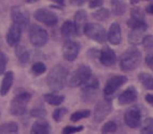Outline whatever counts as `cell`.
Listing matches in <instances>:
<instances>
[{"instance_id": "obj_1", "label": "cell", "mask_w": 153, "mask_h": 134, "mask_svg": "<svg viewBox=\"0 0 153 134\" xmlns=\"http://www.w3.org/2000/svg\"><path fill=\"white\" fill-rule=\"evenodd\" d=\"M69 76V70L63 65H55L47 77V83L50 89L55 91L62 90L67 85V79Z\"/></svg>"}, {"instance_id": "obj_2", "label": "cell", "mask_w": 153, "mask_h": 134, "mask_svg": "<svg viewBox=\"0 0 153 134\" xmlns=\"http://www.w3.org/2000/svg\"><path fill=\"white\" fill-rule=\"evenodd\" d=\"M140 60H141V53L139 50L135 47L129 48L125 50L121 55L120 68L126 73L134 70L140 64Z\"/></svg>"}, {"instance_id": "obj_3", "label": "cell", "mask_w": 153, "mask_h": 134, "mask_svg": "<svg viewBox=\"0 0 153 134\" xmlns=\"http://www.w3.org/2000/svg\"><path fill=\"white\" fill-rule=\"evenodd\" d=\"M92 75V69L90 66L80 65L76 70H74L68 76L67 85L71 88L81 87Z\"/></svg>"}, {"instance_id": "obj_4", "label": "cell", "mask_w": 153, "mask_h": 134, "mask_svg": "<svg viewBox=\"0 0 153 134\" xmlns=\"http://www.w3.org/2000/svg\"><path fill=\"white\" fill-rule=\"evenodd\" d=\"M31 100V94L28 92L17 94L11 102L10 112L13 116H23L27 112V105Z\"/></svg>"}, {"instance_id": "obj_5", "label": "cell", "mask_w": 153, "mask_h": 134, "mask_svg": "<svg viewBox=\"0 0 153 134\" xmlns=\"http://www.w3.org/2000/svg\"><path fill=\"white\" fill-rule=\"evenodd\" d=\"M30 43L36 48H41L45 46L49 40V34L44 28L39 25H31L28 29Z\"/></svg>"}, {"instance_id": "obj_6", "label": "cell", "mask_w": 153, "mask_h": 134, "mask_svg": "<svg viewBox=\"0 0 153 134\" xmlns=\"http://www.w3.org/2000/svg\"><path fill=\"white\" fill-rule=\"evenodd\" d=\"M88 38L98 42V43H104L107 40V31L101 25L96 24V23H88L85 25L84 33Z\"/></svg>"}, {"instance_id": "obj_7", "label": "cell", "mask_w": 153, "mask_h": 134, "mask_svg": "<svg viewBox=\"0 0 153 134\" xmlns=\"http://www.w3.org/2000/svg\"><path fill=\"white\" fill-rule=\"evenodd\" d=\"M81 87H82V93L84 101H92L95 97V93H97V91L99 89V81L95 76L91 75L90 78Z\"/></svg>"}, {"instance_id": "obj_8", "label": "cell", "mask_w": 153, "mask_h": 134, "mask_svg": "<svg viewBox=\"0 0 153 134\" xmlns=\"http://www.w3.org/2000/svg\"><path fill=\"white\" fill-rule=\"evenodd\" d=\"M11 19L13 23L19 25L23 30L27 29V26L29 25V15L23 7L15 6L11 9Z\"/></svg>"}, {"instance_id": "obj_9", "label": "cell", "mask_w": 153, "mask_h": 134, "mask_svg": "<svg viewBox=\"0 0 153 134\" xmlns=\"http://www.w3.org/2000/svg\"><path fill=\"white\" fill-rule=\"evenodd\" d=\"M127 81V77L125 76H120V75H117V76H112L111 78L107 80L106 85L104 88V94L107 97H110L111 95L118 91V89L120 87L125 83Z\"/></svg>"}, {"instance_id": "obj_10", "label": "cell", "mask_w": 153, "mask_h": 134, "mask_svg": "<svg viewBox=\"0 0 153 134\" xmlns=\"http://www.w3.org/2000/svg\"><path fill=\"white\" fill-rule=\"evenodd\" d=\"M33 17L38 22L48 25V26H54L58 23L57 15L49 9H38L33 14Z\"/></svg>"}, {"instance_id": "obj_11", "label": "cell", "mask_w": 153, "mask_h": 134, "mask_svg": "<svg viewBox=\"0 0 153 134\" xmlns=\"http://www.w3.org/2000/svg\"><path fill=\"white\" fill-rule=\"evenodd\" d=\"M124 122L131 129L139 128L141 123V112L138 107L133 106L126 110L124 114Z\"/></svg>"}, {"instance_id": "obj_12", "label": "cell", "mask_w": 153, "mask_h": 134, "mask_svg": "<svg viewBox=\"0 0 153 134\" xmlns=\"http://www.w3.org/2000/svg\"><path fill=\"white\" fill-rule=\"evenodd\" d=\"M80 43L78 41H74L72 39L66 40L63 46V56L68 62H74L80 52Z\"/></svg>"}, {"instance_id": "obj_13", "label": "cell", "mask_w": 153, "mask_h": 134, "mask_svg": "<svg viewBox=\"0 0 153 134\" xmlns=\"http://www.w3.org/2000/svg\"><path fill=\"white\" fill-rule=\"evenodd\" d=\"M111 109L112 104L110 99L98 102L94 108V120H95V122H101L107 116L109 115Z\"/></svg>"}, {"instance_id": "obj_14", "label": "cell", "mask_w": 153, "mask_h": 134, "mask_svg": "<svg viewBox=\"0 0 153 134\" xmlns=\"http://www.w3.org/2000/svg\"><path fill=\"white\" fill-rule=\"evenodd\" d=\"M22 33H23V29L21 28L19 25L13 23L10 26L6 36L7 42H8V44L10 47H15V46L19 44V40H21V37H22Z\"/></svg>"}, {"instance_id": "obj_15", "label": "cell", "mask_w": 153, "mask_h": 134, "mask_svg": "<svg viewBox=\"0 0 153 134\" xmlns=\"http://www.w3.org/2000/svg\"><path fill=\"white\" fill-rule=\"evenodd\" d=\"M98 60L102 66L110 67V66L114 65L115 62H117V54H115V52L111 48L106 46V47H104L100 50Z\"/></svg>"}, {"instance_id": "obj_16", "label": "cell", "mask_w": 153, "mask_h": 134, "mask_svg": "<svg viewBox=\"0 0 153 134\" xmlns=\"http://www.w3.org/2000/svg\"><path fill=\"white\" fill-rule=\"evenodd\" d=\"M107 40L113 46H119L122 41V31L119 23L114 22L110 25V28L107 33Z\"/></svg>"}, {"instance_id": "obj_17", "label": "cell", "mask_w": 153, "mask_h": 134, "mask_svg": "<svg viewBox=\"0 0 153 134\" xmlns=\"http://www.w3.org/2000/svg\"><path fill=\"white\" fill-rule=\"evenodd\" d=\"M138 99V93H137L136 88L131 85L127 89L122 92V93L119 95V103L122 105L126 104H131V103H135Z\"/></svg>"}, {"instance_id": "obj_18", "label": "cell", "mask_w": 153, "mask_h": 134, "mask_svg": "<svg viewBox=\"0 0 153 134\" xmlns=\"http://www.w3.org/2000/svg\"><path fill=\"white\" fill-rule=\"evenodd\" d=\"M74 27L76 30V35L81 36L84 33L85 25L88 24V14L84 10H78L74 14Z\"/></svg>"}, {"instance_id": "obj_19", "label": "cell", "mask_w": 153, "mask_h": 134, "mask_svg": "<svg viewBox=\"0 0 153 134\" xmlns=\"http://www.w3.org/2000/svg\"><path fill=\"white\" fill-rule=\"evenodd\" d=\"M51 132V126L43 118H39L38 120L33 122L30 133L33 134H49Z\"/></svg>"}, {"instance_id": "obj_20", "label": "cell", "mask_w": 153, "mask_h": 134, "mask_svg": "<svg viewBox=\"0 0 153 134\" xmlns=\"http://www.w3.org/2000/svg\"><path fill=\"white\" fill-rule=\"evenodd\" d=\"M14 82V73L13 71H7L4 73L3 79L1 81V85H0V95L6 96L9 93V91L11 90L12 85Z\"/></svg>"}, {"instance_id": "obj_21", "label": "cell", "mask_w": 153, "mask_h": 134, "mask_svg": "<svg viewBox=\"0 0 153 134\" xmlns=\"http://www.w3.org/2000/svg\"><path fill=\"white\" fill-rule=\"evenodd\" d=\"M148 29V26H140V27H134L128 34V42L131 44H138L141 42L143 38V34Z\"/></svg>"}, {"instance_id": "obj_22", "label": "cell", "mask_w": 153, "mask_h": 134, "mask_svg": "<svg viewBox=\"0 0 153 134\" xmlns=\"http://www.w3.org/2000/svg\"><path fill=\"white\" fill-rule=\"evenodd\" d=\"M60 33L66 40L74 39V37L78 36L74 22H71V21H65L64 22V24L62 25V28H60Z\"/></svg>"}, {"instance_id": "obj_23", "label": "cell", "mask_w": 153, "mask_h": 134, "mask_svg": "<svg viewBox=\"0 0 153 134\" xmlns=\"http://www.w3.org/2000/svg\"><path fill=\"white\" fill-rule=\"evenodd\" d=\"M43 100L48 104L53 105V106H58L65 101V96L55 93H47L43 95Z\"/></svg>"}, {"instance_id": "obj_24", "label": "cell", "mask_w": 153, "mask_h": 134, "mask_svg": "<svg viewBox=\"0 0 153 134\" xmlns=\"http://www.w3.org/2000/svg\"><path fill=\"white\" fill-rule=\"evenodd\" d=\"M15 55H16L17 60H19L22 64L27 63L30 58L28 50L26 49L24 46H19V44L15 46Z\"/></svg>"}, {"instance_id": "obj_25", "label": "cell", "mask_w": 153, "mask_h": 134, "mask_svg": "<svg viewBox=\"0 0 153 134\" xmlns=\"http://www.w3.org/2000/svg\"><path fill=\"white\" fill-rule=\"evenodd\" d=\"M111 7L112 13L115 16H120L126 11V3L122 0H111Z\"/></svg>"}, {"instance_id": "obj_26", "label": "cell", "mask_w": 153, "mask_h": 134, "mask_svg": "<svg viewBox=\"0 0 153 134\" xmlns=\"http://www.w3.org/2000/svg\"><path fill=\"white\" fill-rule=\"evenodd\" d=\"M19 132V124L16 122H6L0 124V134H13Z\"/></svg>"}, {"instance_id": "obj_27", "label": "cell", "mask_w": 153, "mask_h": 134, "mask_svg": "<svg viewBox=\"0 0 153 134\" xmlns=\"http://www.w3.org/2000/svg\"><path fill=\"white\" fill-rule=\"evenodd\" d=\"M138 79L141 82V85L148 89V90H153V76L147 73H141L138 75Z\"/></svg>"}, {"instance_id": "obj_28", "label": "cell", "mask_w": 153, "mask_h": 134, "mask_svg": "<svg viewBox=\"0 0 153 134\" xmlns=\"http://www.w3.org/2000/svg\"><path fill=\"white\" fill-rule=\"evenodd\" d=\"M131 21H134V22H145L146 17H145V12L142 11L141 8H138V7H134V8L131 10Z\"/></svg>"}, {"instance_id": "obj_29", "label": "cell", "mask_w": 153, "mask_h": 134, "mask_svg": "<svg viewBox=\"0 0 153 134\" xmlns=\"http://www.w3.org/2000/svg\"><path fill=\"white\" fill-rule=\"evenodd\" d=\"M92 16L96 19V21H106V19H109L110 16V11L108 9L106 8H101V9H98V10H96V12H94L92 14Z\"/></svg>"}, {"instance_id": "obj_30", "label": "cell", "mask_w": 153, "mask_h": 134, "mask_svg": "<svg viewBox=\"0 0 153 134\" xmlns=\"http://www.w3.org/2000/svg\"><path fill=\"white\" fill-rule=\"evenodd\" d=\"M91 116V112L88 109L84 110H78V112H74L72 115L70 116V120L72 122H78L81 119H84V118H88Z\"/></svg>"}, {"instance_id": "obj_31", "label": "cell", "mask_w": 153, "mask_h": 134, "mask_svg": "<svg viewBox=\"0 0 153 134\" xmlns=\"http://www.w3.org/2000/svg\"><path fill=\"white\" fill-rule=\"evenodd\" d=\"M47 71V66L42 62H36L33 66H31V73L35 76H41Z\"/></svg>"}, {"instance_id": "obj_32", "label": "cell", "mask_w": 153, "mask_h": 134, "mask_svg": "<svg viewBox=\"0 0 153 134\" xmlns=\"http://www.w3.org/2000/svg\"><path fill=\"white\" fill-rule=\"evenodd\" d=\"M140 132L143 134H153V118L145 119Z\"/></svg>"}, {"instance_id": "obj_33", "label": "cell", "mask_w": 153, "mask_h": 134, "mask_svg": "<svg viewBox=\"0 0 153 134\" xmlns=\"http://www.w3.org/2000/svg\"><path fill=\"white\" fill-rule=\"evenodd\" d=\"M118 130V124L113 120L108 121L101 128V133H114Z\"/></svg>"}, {"instance_id": "obj_34", "label": "cell", "mask_w": 153, "mask_h": 134, "mask_svg": "<svg viewBox=\"0 0 153 134\" xmlns=\"http://www.w3.org/2000/svg\"><path fill=\"white\" fill-rule=\"evenodd\" d=\"M30 116L33 118H37V119H39V118H44L45 116H47V110H45V108L42 106L36 107V108H33V109H31Z\"/></svg>"}, {"instance_id": "obj_35", "label": "cell", "mask_w": 153, "mask_h": 134, "mask_svg": "<svg viewBox=\"0 0 153 134\" xmlns=\"http://www.w3.org/2000/svg\"><path fill=\"white\" fill-rule=\"evenodd\" d=\"M66 114H67V108H65V107L56 108V109L53 112V119H54L55 122H59Z\"/></svg>"}, {"instance_id": "obj_36", "label": "cell", "mask_w": 153, "mask_h": 134, "mask_svg": "<svg viewBox=\"0 0 153 134\" xmlns=\"http://www.w3.org/2000/svg\"><path fill=\"white\" fill-rule=\"evenodd\" d=\"M7 65H8V56L2 51H0V75L6 73Z\"/></svg>"}, {"instance_id": "obj_37", "label": "cell", "mask_w": 153, "mask_h": 134, "mask_svg": "<svg viewBox=\"0 0 153 134\" xmlns=\"http://www.w3.org/2000/svg\"><path fill=\"white\" fill-rule=\"evenodd\" d=\"M141 43L145 49H147V50L153 49V36L152 35L143 36V38H142V40H141Z\"/></svg>"}, {"instance_id": "obj_38", "label": "cell", "mask_w": 153, "mask_h": 134, "mask_svg": "<svg viewBox=\"0 0 153 134\" xmlns=\"http://www.w3.org/2000/svg\"><path fill=\"white\" fill-rule=\"evenodd\" d=\"M84 129L83 126L80 127H66L63 129V133L64 134H71V133H78V132H81Z\"/></svg>"}, {"instance_id": "obj_39", "label": "cell", "mask_w": 153, "mask_h": 134, "mask_svg": "<svg viewBox=\"0 0 153 134\" xmlns=\"http://www.w3.org/2000/svg\"><path fill=\"white\" fill-rule=\"evenodd\" d=\"M104 3V0H90L88 2V7L91 9H96V8H100Z\"/></svg>"}, {"instance_id": "obj_40", "label": "cell", "mask_w": 153, "mask_h": 134, "mask_svg": "<svg viewBox=\"0 0 153 134\" xmlns=\"http://www.w3.org/2000/svg\"><path fill=\"white\" fill-rule=\"evenodd\" d=\"M99 53H100V50L98 49H91L90 51H88V56H91V58L92 60H95L96 58H99Z\"/></svg>"}, {"instance_id": "obj_41", "label": "cell", "mask_w": 153, "mask_h": 134, "mask_svg": "<svg viewBox=\"0 0 153 134\" xmlns=\"http://www.w3.org/2000/svg\"><path fill=\"white\" fill-rule=\"evenodd\" d=\"M146 64L148 65V67L153 71V53L148 54L146 56Z\"/></svg>"}, {"instance_id": "obj_42", "label": "cell", "mask_w": 153, "mask_h": 134, "mask_svg": "<svg viewBox=\"0 0 153 134\" xmlns=\"http://www.w3.org/2000/svg\"><path fill=\"white\" fill-rule=\"evenodd\" d=\"M70 3L72 6H76V7H80L84 4L85 2H88V0H69Z\"/></svg>"}, {"instance_id": "obj_43", "label": "cell", "mask_w": 153, "mask_h": 134, "mask_svg": "<svg viewBox=\"0 0 153 134\" xmlns=\"http://www.w3.org/2000/svg\"><path fill=\"white\" fill-rule=\"evenodd\" d=\"M145 100L148 104L153 107V94H147V95L145 96Z\"/></svg>"}, {"instance_id": "obj_44", "label": "cell", "mask_w": 153, "mask_h": 134, "mask_svg": "<svg viewBox=\"0 0 153 134\" xmlns=\"http://www.w3.org/2000/svg\"><path fill=\"white\" fill-rule=\"evenodd\" d=\"M146 12L149 14H153V2H151L150 4L146 8Z\"/></svg>"}, {"instance_id": "obj_45", "label": "cell", "mask_w": 153, "mask_h": 134, "mask_svg": "<svg viewBox=\"0 0 153 134\" xmlns=\"http://www.w3.org/2000/svg\"><path fill=\"white\" fill-rule=\"evenodd\" d=\"M53 2H55L56 4H58L59 7H64L65 6V0H51Z\"/></svg>"}, {"instance_id": "obj_46", "label": "cell", "mask_w": 153, "mask_h": 134, "mask_svg": "<svg viewBox=\"0 0 153 134\" xmlns=\"http://www.w3.org/2000/svg\"><path fill=\"white\" fill-rule=\"evenodd\" d=\"M37 1H39V0H26L27 3H35V2H37Z\"/></svg>"}, {"instance_id": "obj_47", "label": "cell", "mask_w": 153, "mask_h": 134, "mask_svg": "<svg viewBox=\"0 0 153 134\" xmlns=\"http://www.w3.org/2000/svg\"><path fill=\"white\" fill-rule=\"evenodd\" d=\"M131 2L133 3V4H136V3L139 2V0H131Z\"/></svg>"}, {"instance_id": "obj_48", "label": "cell", "mask_w": 153, "mask_h": 134, "mask_svg": "<svg viewBox=\"0 0 153 134\" xmlns=\"http://www.w3.org/2000/svg\"><path fill=\"white\" fill-rule=\"evenodd\" d=\"M148 1H152V0H148Z\"/></svg>"}]
</instances>
